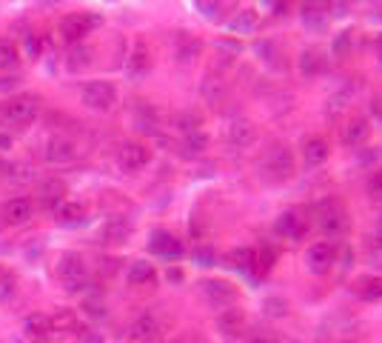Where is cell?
Returning <instances> with one entry per match:
<instances>
[{
    "label": "cell",
    "mask_w": 382,
    "mask_h": 343,
    "mask_svg": "<svg viewBox=\"0 0 382 343\" xmlns=\"http://www.w3.org/2000/svg\"><path fill=\"white\" fill-rule=\"evenodd\" d=\"M40 115V100L37 98H15L0 109V123H6L12 129H26L29 123H35V117Z\"/></svg>",
    "instance_id": "cell-1"
},
{
    "label": "cell",
    "mask_w": 382,
    "mask_h": 343,
    "mask_svg": "<svg viewBox=\"0 0 382 343\" xmlns=\"http://www.w3.org/2000/svg\"><path fill=\"white\" fill-rule=\"evenodd\" d=\"M263 175H265L268 180H274V183L288 180V178L294 175V155H291V149H288L285 144H277V146H271V149L265 152Z\"/></svg>",
    "instance_id": "cell-2"
},
{
    "label": "cell",
    "mask_w": 382,
    "mask_h": 343,
    "mask_svg": "<svg viewBox=\"0 0 382 343\" xmlns=\"http://www.w3.org/2000/svg\"><path fill=\"white\" fill-rule=\"evenodd\" d=\"M95 26H100V18L92 12H74L60 21V35L66 43H80Z\"/></svg>",
    "instance_id": "cell-3"
},
{
    "label": "cell",
    "mask_w": 382,
    "mask_h": 343,
    "mask_svg": "<svg viewBox=\"0 0 382 343\" xmlns=\"http://www.w3.org/2000/svg\"><path fill=\"white\" fill-rule=\"evenodd\" d=\"M83 103L92 112H109L117 103V89L109 81H95V83H89L83 89Z\"/></svg>",
    "instance_id": "cell-4"
},
{
    "label": "cell",
    "mask_w": 382,
    "mask_h": 343,
    "mask_svg": "<svg viewBox=\"0 0 382 343\" xmlns=\"http://www.w3.org/2000/svg\"><path fill=\"white\" fill-rule=\"evenodd\" d=\"M60 278H63V286L68 289V292H80L83 286H86V263L80 260V255H63V260H60Z\"/></svg>",
    "instance_id": "cell-5"
},
{
    "label": "cell",
    "mask_w": 382,
    "mask_h": 343,
    "mask_svg": "<svg viewBox=\"0 0 382 343\" xmlns=\"http://www.w3.org/2000/svg\"><path fill=\"white\" fill-rule=\"evenodd\" d=\"M225 137H228V144L237 146V149H246L257 141V126L249 120V117H234L232 123L225 126Z\"/></svg>",
    "instance_id": "cell-6"
},
{
    "label": "cell",
    "mask_w": 382,
    "mask_h": 343,
    "mask_svg": "<svg viewBox=\"0 0 382 343\" xmlns=\"http://www.w3.org/2000/svg\"><path fill=\"white\" fill-rule=\"evenodd\" d=\"M151 161V152L143 144H123L117 152V163L123 172H137Z\"/></svg>",
    "instance_id": "cell-7"
},
{
    "label": "cell",
    "mask_w": 382,
    "mask_h": 343,
    "mask_svg": "<svg viewBox=\"0 0 382 343\" xmlns=\"http://www.w3.org/2000/svg\"><path fill=\"white\" fill-rule=\"evenodd\" d=\"M305 260H309V269L311 272L323 274V272H328L337 263V246L334 243H314L309 249V255H305Z\"/></svg>",
    "instance_id": "cell-8"
},
{
    "label": "cell",
    "mask_w": 382,
    "mask_h": 343,
    "mask_svg": "<svg viewBox=\"0 0 382 343\" xmlns=\"http://www.w3.org/2000/svg\"><path fill=\"white\" fill-rule=\"evenodd\" d=\"M203 292H205L208 303L217 306V309L234 306V301H237V289H234L232 284H225V281H205V284H203Z\"/></svg>",
    "instance_id": "cell-9"
},
{
    "label": "cell",
    "mask_w": 382,
    "mask_h": 343,
    "mask_svg": "<svg viewBox=\"0 0 382 343\" xmlns=\"http://www.w3.org/2000/svg\"><path fill=\"white\" fill-rule=\"evenodd\" d=\"M74 158H78V146H74L71 137L57 134L46 144V161L49 163H71Z\"/></svg>",
    "instance_id": "cell-10"
},
{
    "label": "cell",
    "mask_w": 382,
    "mask_h": 343,
    "mask_svg": "<svg viewBox=\"0 0 382 343\" xmlns=\"http://www.w3.org/2000/svg\"><path fill=\"white\" fill-rule=\"evenodd\" d=\"M4 218L6 223L12 226H20V223H29L35 218V203L29 197H12L4 203Z\"/></svg>",
    "instance_id": "cell-11"
},
{
    "label": "cell",
    "mask_w": 382,
    "mask_h": 343,
    "mask_svg": "<svg viewBox=\"0 0 382 343\" xmlns=\"http://www.w3.org/2000/svg\"><path fill=\"white\" fill-rule=\"evenodd\" d=\"M151 252L155 255H160V257H169V260H177L180 255H183V243L172 235V232H163V229H157V232H151Z\"/></svg>",
    "instance_id": "cell-12"
},
{
    "label": "cell",
    "mask_w": 382,
    "mask_h": 343,
    "mask_svg": "<svg viewBox=\"0 0 382 343\" xmlns=\"http://www.w3.org/2000/svg\"><path fill=\"white\" fill-rule=\"evenodd\" d=\"M320 226H323V232H328V235L345 232L348 218H345V212H342V206H340V203H334V200L326 203V209H323V215H320Z\"/></svg>",
    "instance_id": "cell-13"
},
{
    "label": "cell",
    "mask_w": 382,
    "mask_h": 343,
    "mask_svg": "<svg viewBox=\"0 0 382 343\" xmlns=\"http://www.w3.org/2000/svg\"><path fill=\"white\" fill-rule=\"evenodd\" d=\"M200 52H203V43H200L197 37H191L189 32H180V35L174 37V57H177L180 63H191V60H197V57H200Z\"/></svg>",
    "instance_id": "cell-14"
},
{
    "label": "cell",
    "mask_w": 382,
    "mask_h": 343,
    "mask_svg": "<svg viewBox=\"0 0 382 343\" xmlns=\"http://www.w3.org/2000/svg\"><path fill=\"white\" fill-rule=\"evenodd\" d=\"M302 161L305 166H320L328 161V144L323 137H309V141L302 144Z\"/></svg>",
    "instance_id": "cell-15"
},
{
    "label": "cell",
    "mask_w": 382,
    "mask_h": 343,
    "mask_svg": "<svg viewBox=\"0 0 382 343\" xmlns=\"http://www.w3.org/2000/svg\"><path fill=\"white\" fill-rule=\"evenodd\" d=\"M282 238H291V240H297V238H302L305 235V221L297 215V212H282L280 218H277V226H274Z\"/></svg>",
    "instance_id": "cell-16"
},
{
    "label": "cell",
    "mask_w": 382,
    "mask_h": 343,
    "mask_svg": "<svg viewBox=\"0 0 382 343\" xmlns=\"http://www.w3.org/2000/svg\"><path fill=\"white\" fill-rule=\"evenodd\" d=\"M155 281H157V272H155V266H151V263L134 260V263L129 266V284H131V286H151Z\"/></svg>",
    "instance_id": "cell-17"
},
{
    "label": "cell",
    "mask_w": 382,
    "mask_h": 343,
    "mask_svg": "<svg viewBox=\"0 0 382 343\" xmlns=\"http://www.w3.org/2000/svg\"><path fill=\"white\" fill-rule=\"evenodd\" d=\"M157 332H160V326H157V320L151 318V315L137 318V323L131 326V337H134L137 343H151V340L157 337Z\"/></svg>",
    "instance_id": "cell-18"
},
{
    "label": "cell",
    "mask_w": 382,
    "mask_h": 343,
    "mask_svg": "<svg viewBox=\"0 0 382 343\" xmlns=\"http://www.w3.org/2000/svg\"><path fill=\"white\" fill-rule=\"evenodd\" d=\"M129 235H131V226H129V221H123V218L106 221V226H103V232H100V238H103L106 243H123Z\"/></svg>",
    "instance_id": "cell-19"
},
{
    "label": "cell",
    "mask_w": 382,
    "mask_h": 343,
    "mask_svg": "<svg viewBox=\"0 0 382 343\" xmlns=\"http://www.w3.org/2000/svg\"><path fill=\"white\" fill-rule=\"evenodd\" d=\"M257 26H260V18H257V12H251V9H240L232 21H228V29L237 32V35H251Z\"/></svg>",
    "instance_id": "cell-20"
},
{
    "label": "cell",
    "mask_w": 382,
    "mask_h": 343,
    "mask_svg": "<svg viewBox=\"0 0 382 343\" xmlns=\"http://www.w3.org/2000/svg\"><path fill=\"white\" fill-rule=\"evenodd\" d=\"M323 66H326V57L317 52V49H309V52H302L299 54V72L305 78H317L323 72Z\"/></svg>",
    "instance_id": "cell-21"
},
{
    "label": "cell",
    "mask_w": 382,
    "mask_h": 343,
    "mask_svg": "<svg viewBox=\"0 0 382 343\" xmlns=\"http://www.w3.org/2000/svg\"><path fill=\"white\" fill-rule=\"evenodd\" d=\"M200 92H203V98H205L208 103H220V100L228 95V86H225V81H222L220 75H208V78L203 81Z\"/></svg>",
    "instance_id": "cell-22"
},
{
    "label": "cell",
    "mask_w": 382,
    "mask_h": 343,
    "mask_svg": "<svg viewBox=\"0 0 382 343\" xmlns=\"http://www.w3.org/2000/svg\"><path fill=\"white\" fill-rule=\"evenodd\" d=\"M83 218H86V209L80 203H60L57 206V221L63 226H78V223H83Z\"/></svg>",
    "instance_id": "cell-23"
},
{
    "label": "cell",
    "mask_w": 382,
    "mask_h": 343,
    "mask_svg": "<svg viewBox=\"0 0 382 343\" xmlns=\"http://www.w3.org/2000/svg\"><path fill=\"white\" fill-rule=\"evenodd\" d=\"M368 132H371V126H368L365 120H351V123L342 129V144H345V146H359L365 137H368Z\"/></svg>",
    "instance_id": "cell-24"
},
{
    "label": "cell",
    "mask_w": 382,
    "mask_h": 343,
    "mask_svg": "<svg viewBox=\"0 0 382 343\" xmlns=\"http://www.w3.org/2000/svg\"><path fill=\"white\" fill-rule=\"evenodd\" d=\"M20 63V52L9 37H0V72H9V69H18Z\"/></svg>",
    "instance_id": "cell-25"
},
{
    "label": "cell",
    "mask_w": 382,
    "mask_h": 343,
    "mask_svg": "<svg viewBox=\"0 0 382 343\" xmlns=\"http://www.w3.org/2000/svg\"><path fill=\"white\" fill-rule=\"evenodd\" d=\"M354 292L362 298V301H379L382 298V278H359Z\"/></svg>",
    "instance_id": "cell-26"
},
{
    "label": "cell",
    "mask_w": 382,
    "mask_h": 343,
    "mask_svg": "<svg viewBox=\"0 0 382 343\" xmlns=\"http://www.w3.org/2000/svg\"><path fill=\"white\" fill-rule=\"evenodd\" d=\"M18 295V274L9 266H0V301H12Z\"/></svg>",
    "instance_id": "cell-27"
},
{
    "label": "cell",
    "mask_w": 382,
    "mask_h": 343,
    "mask_svg": "<svg viewBox=\"0 0 382 343\" xmlns=\"http://www.w3.org/2000/svg\"><path fill=\"white\" fill-rule=\"evenodd\" d=\"M243 312L240 309H225L220 318H217V326H220V332L222 335H234L237 332V326H243Z\"/></svg>",
    "instance_id": "cell-28"
},
{
    "label": "cell",
    "mask_w": 382,
    "mask_h": 343,
    "mask_svg": "<svg viewBox=\"0 0 382 343\" xmlns=\"http://www.w3.org/2000/svg\"><path fill=\"white\" fill-rule=\"evenodd\" d=\"M52 320V332H78L80 326H78V318H74V312L71 309H60V312H54V318H49Z\"/></svg>",
    "instance_id": "cell-29"
},
{
    "label": "cell",
    "mask_w": 382,
    "mask_h": 343,
    "mask_svg": "<svg viewBox=\"0 0 382 343\" xmlns=\"http://www.w3.org/2000/svg\"><path fill=\"white\" fill-rule=\"evenodd\" d=\"M232 266L240 269V272L254 274V272H257V252H251V249H237V252H232Z\"/></svg>",
    "instance_id": "cell-30"
},
{
    "label": "cell",
    "mask_w": 382,
    "mask_h": 343,
    "mask_svg": "<svg viewBox=\"0 0 382 343\" xmlns=\"http://www.w3.org/2000/svg\"><path fill=\"white\" fill-rule=\"evenodd\" d=\"M23 329H26L32 337H43V335L52 332V320H49L46 315H29V318L23 320Z\"/></svg>",
    "instance_id": "cell-31"
},
{
    "label": "cell",
    "mask_w": 382,
    "mask_h": 343,
    "mask_svg": "<svg viewBox=\"0 0 382 343\" xmlns=\"http://www.w3.org/2000/svg\"><path fill=\"white\" fill-rule=\"evenodd\" d=\"M354 49V32H340L334 40H331V52L334 57H348Z\"/></svg>",
    "instance_id": "cell-32"
},
{
    "label": "cell",
    "mask_w": 382,
    "mask_h": 343,
    "mask_svg": "<svg viewBox=\"0 0 382 343\" xmlns=\"http://www.w3.org/2000/svg\"><path fill=\"white\" fill-rule=\"evenodd\" d=\"M194 6H197V12H200L203 18H208V21H217V18L222 15V9H225L222 0H194Z\"/></svg>",
    "instance_id": "cell-33"
},
{
    "label": "cell",
    "mask_w": 382,
    "mask_h": 343,
    "mask_svg": "<svg viewBox=\"0 0 382 343\" xmlns=\"http://www.w3.org/2000/svg\"><path fill=\"white\" fill-rule=\"evenodd\" d=\"M186 152H191V155H200V152H205L208 149V134H203L200 129L197 132H189L186 134Z\"/></svg>",
    "instance_id": "cell-34"
},
{
    "label": "cell",
    "mask_w": 382,
    "mask_h": 343,
    "mask_svg": "<svg viewBox=\"0 0 382 343\" xmlns=\"http://www.w3.org/2000/svg\"><path fill=\"white\" fill-rule=\"evenodd\" d=\"M145 69H148V52H145V46H137L131 60H129V72L131 75H143Z\"/></svg>",
    "instance_id": "cell-35"
},
{
    "label": "cell",
    "mask_w": 382,
    "mask_h": 343,
    "mask_svg": "<svg viewBox=\"0 0 382 343\" xmlns=\"http://www.w3.org/2000/svg\"><path fill=\"white\" fill-rule=\"evenodd\" d=\"M92 60V52L86 49V46H71V52H68V66L71 69H80V66H86Z\"/></svg>",
    "instance_id": "cell-36"
},
{
    "label": "cell",
    "mask_w": 382,
    "mask_h": 343,
    "mask_svg": "<svg viewBox=\"0 0 382 343\" xmlns=\"http://www.w3.org/2000/svg\"><path fill=\"white\" fill-rule=\"evenodd\" d=\"M331 0H302V15H328Z\"/></svg>",
    "instance_id": "cell-37"
},
{
    "label": "cell",
    "mask_w": 382,
    "mask_h": 343,
    "mask_svg": "<svg viewBox=\"0 0 382 343\" xmlns=\"http://www.w3.org/2000/svg\"><path fill=\"white\" fill-rule=\"evenodd\" d=\"M257 54H260L265 63H277V57H280V49H277V43H274V40H263V43L257 46Z\"/></svg>",
    "instance_id": "cell-38"
},
{
    "label": "cell",
    "mask_w": 382,
    "mask_h": 343,
    "mask_svg": "<svg viewBox=\"0 0 382 343\" xmlns=\"http://www.w3.org/2000/svg\"><path fill=\"white\" fill-rule=\"evenodd\" d=\"M368 197L376 200V203H382V172H374L368 178Z\"/></svg>",
    "instance_id": "cell-39"
},
{
    "label": "cell",
    "mask_w": 382,
    "mask_h": 343,
    "mask_svg": "<svg viewBox=\"0 0 382 343\" xmlns=\"http://www.w3.org/2000/svg\"><path fill=\"white\" fill-rule=\"evenodd\" d=\"M63 194H66V189H63V183H57V180H52V183H46V186H43V203L60 200Z\"/></svg>",
    "instance_id": "cell-40"
},
{
    "label": "cell",
    "mask_w": 382,
    "mask_h": 343,
    "mask_svg": "<svg viewBox=\"0 0 382 343\" xmlns=\"http://www.w3.org/2000/svg\"><path fill=\"white\" fill-rule=\"evenodd\" d=\"M137 126H140L143 132H155V112H151V109H143V112L137 115Z\"/></svg>",
    "instance_id": "cell-41"
},
{
    "label": "cell",
    "mask_w": 382,
    "mask_h": 343,
    "mask_svg": "<svg viewBox=\"0 0 382 343\" xmlns=\"http://www.w3.org/2000/svg\"><path fill=\"white\" fill-rule=\"evenodd\" d=\"M177 123H180V129L189 134V132H197V126H200V117H197V115H183Z\"/></svg>",
    "instance_id": "cell-42"
},
{
    "label": "cell",
    "mask_w": 382,
    "mask_h": 343,
    "mask_svg": "<svg viewBox=\"0 0 382 343\" xmlns=\"http://www.w3.org/2000/svg\"><path fill=\"white\" fill-rule=\"evenodd\" d=\"M83 306H86V312H89V315H95V318L106 315V306H103V301H100V298H89Z\"/></svg>",
    "instance_id": "cell-43"
},
{
    "label": "cell",
    "mask_w": 382,
    "mask_h": 343,
    "mask_svg": "<svg viewBox=\"0 0 382 343\" xmlns=\"http://www.w3.org/2000/svg\"><path fill=\"white\" fill-rule=\"evenodd\" d=\"M328 12H334L337 18H342V15L348 12V0H331V4H328Z\"/></svg>",
    "instance_id": "cell-44"
},
{
    "label": "cell",
    "mask_w": 382,
    "mask_h": 343,
    "mask_svg": "<svg viewBox=\"0 0 382 343\" xmlns=\"http://www.w3.org/2000/svg\"><path fill=\"white\" fill-rule=\"evenodd\" d=\"M371 112H374V117L382 120V95H376V98L371 100Z\"/></svg>",
    "instance_id": "cell-45"
},
{
    "label": "cell",
    "mask_w": 382,
    "mask_h": 343,
    "mask_svg": "<svg viewBox=\"0 0 382 343\" xmlns=\"http://www.w3.org/2000/svg\"><path fill=\"white\" fill-rule=\"evenodd\" d=\"M376 57H379V63H382V35L376 37Z\"/></svg>",
    "instance_id": "cell-46"
},
{
    "label": "cell",
    "mask_w": 382,
    "mask_h": 343,
    "mask_svg": "<svg viewBox=\"0 0 382 343\" xmlns=\"http://www.w3.org/2000/svg\"><path fill=\"white\" fill-rule=\"evenodd\" d=\"M0 149H9V137L6 134H0Z\"/></svg>",
    "instance_id": "cell-47"
},
{
    "label": "cell",
    "mask_w": 382,
    "mask_h": 343,
    "mask_svg": "<svg viewBox=\"0 0 382 343\" xmlns=\"http://www.w3.org/2000/svg\"><path fill=\"white\" fill-rule=\"evenodd\" d=\"M374 232H376V240L382 243V218H379V223H376V229H374Z\"/></svg>",
    "instance_id": "cell-48"
},
{
    "label": "cell",
    "mask_w": 382,
    "mask_h": 343,
    "mask_svg": "<svg viewBox=\"0 0 382 343\" xmlns=\"http://www.w3.org/2000/svg\"><path fill=\"white\" fill-rule=\"evenodd\" d=\"M251 343H274V340H251Z\"/></svg>",
    "instance_id": "cell-49"
}]
</instances>
